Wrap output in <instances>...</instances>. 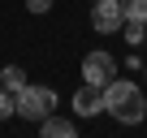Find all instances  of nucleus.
Returning a JSON list of instances; mask_svg holds the SVG:
<instances>
[{"label":"nucleus","mask_w":147,"mask_h":138,"mask_svg":"<svg viewBox=\"0 0 147 138\" xmlns=\"http://www.w3.org/2000/svg\"><path fill=\"white\" fill-rule=\"evenodd\" d=\"M91 26L100 35H113L125 26V9H121V0H95L91 5Z\"/></svg>","instance_id":"3"},{"label":"nucleus","mask_w":147,"mask_h":138,"mask_svg":"<svg viewBox=\"0 0 147 138\" xmlns=\"http://www.w3.org/2000/svg\"><path fill=\"white\" fill-rule=\"evenodd\" d=\"M39 129H43V138H74V121H65V117H43L39 121Z\"/></svg>","instance_id":"6"},{"label":"nucleus","mask_w":147,"mask_h":138,"mask_svg":"<svg viewBox=\"0 0 147 138\" xmlns=\"http://www.w3.org/2000/svg\"><path fill=\"white\" fill-rule=\"evenodd\" d=\"M13 112H18V95H13V91H5V86H0V121H9Z\"/></svg>","instance_id":"9"},{"label":"nucleus","mask_w":147,"mask_h":138,"mask_svg":"<svg viewBox=\"0 0 147 138\" xmlns=\"http://www.w3.org/2000/svg\"><path fill=\"white\" fill-rule=\"evenodd\" d=\"M26 9H30V13H48V9H52V0H26Z\"/></svg>","instance_id":"11"},{"label":"nucleus","mask_w":147,"mask_h":138,"mask_svg":"<svg viewBox=\"0 0 147 138\" xmlns=\"http://www.w3.org/2000/svg\"><path fill=\"white\" fill-rule=\"evenodd\" d=\"M121 9H125V22H143L147 26V0H121Z\"/></svg>","instance_id":"8"},{"label":"nucleus","mask_w":147,"mask_h":138,"mask_svg":"<svg viewBox=\"0 0 147 138\" xmlns=\"http://www.w3.org/2000/svg\"><path fill=\"white\" fill-rule=\"evenodd\" d=\"M104 108H108V117H117L121 125H138V121L147 117V95H143L138 82L113 78V82L104 86Z\"/></svg>","instance_id":"1"},{"label":"nucleus","mask_w":147,"mask_h":138,"mask_svg":"<svg viewBox=\"0 0 147 138\" xmlns=\"http://www.w3.org/2000/svg\"><path fill=\"white\" fill-rule=\"evenodd\" d=\"M125 39H130V43H143V39H147V26H143V22H125Z\"/></svg>","instance_id":"10"},{"label":"nucleus","mask_w":147,"mask_h":138,"mask_svg":"<svg viewBox=\"0 0 147 138\" xmlns=\"http://www.w3.org/2000/svg\"><path fill=\"white\" fill-rule=\"evenodd\" d=\"M117 74V60L108 52H87L82 56V82H95V86H108Z\"/></svg>","instance_id":"4"},{"label":"nucleus","mask_w":147,"mask_h":138,"mask_svg":"<svg viewBox=\"0 0 147 138\" xmlns=\"http://www.w3.org/2000/svg\"><path fill=\"white\" fill-rule=\"evenodd\" d=\"M56 104H61V99H56L52 86H30V82H26V86L18 91V117H26V121H35V125H39L43 117H52Z\"/></svg>","instance_id":"2"},{"label":"nucleus","mask_w":147,"mask_h":138,"mask_svg":"<svg viewBox=\"0 0 147 138\" xmlns=\"http://www.w3.org/2000/svg\"><path fill=\"white\" fill-rule=\"evenodd\" d=\"M74 112H78V117H95V112H104V86L82 82L78 95H74Z\"/></svg>","instance_id":"5"},{"label":"nucleus","mask_w":147,"mask_h":138,"mask_svg":"<svg viewBox=\"0 0 147 138\" xmlns=\"http://www.w3.org/2000/svg\"><path fill=\"white\" fill-rule=\"evenodd\" d=\"M0 86L18 95V91L26 86V69H22V65H5V69H0Z\"/></svg>","instance_id":"7"}]
</instances>
